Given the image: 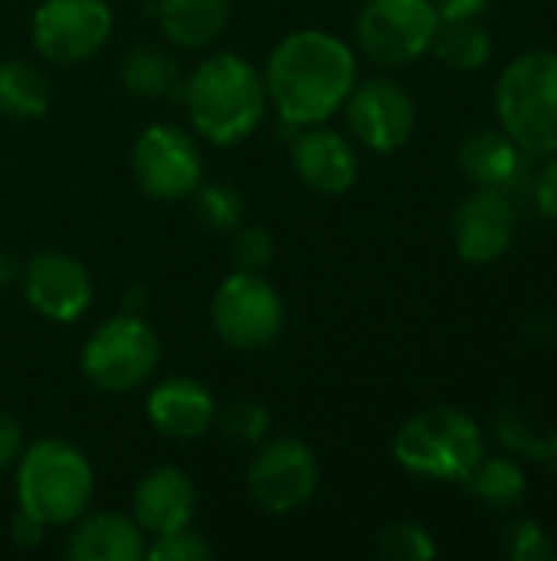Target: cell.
Segmentation results:
<instances>
[{"instance_id": "14", "label": "cell", "mask_w": 557, "mask_h": 561, "mask_svg": "<svg viewBox=\"0 0 557 561\" xmlns=\"http://www.w3.org/2000/svg\"><path fill=\"white\" fill-rule=\"evenodd\" d=\"M515 240V207L496 187L469 194L453 214V243L466 263H492Z\"/></svg>"}, {"instance_id": "22", "label": "cell", "mask_w": 557, "mask_h": 561, "mask_svg": "<svg viewBox=\"0 0 557 561\" xmlns=\"http://www.w3.org/2000/svg\"><path fill=\"white\" fill-rule=\"evenodd\" d=\"M466 486H469V493L479 500V503H486V506H492V510H515L522 500H525V473L512 463V460H479L473 470H469V477L463 480Z\"/></svg>"}, {"instance_id": "7", "label": "cell", "mask_w": 557, "mask_h": 561, "mask_svg": "<svg viewBox=\"0 0 557 561\" xmlns=\"http://www.w3.org/2000/svg\"><path fill=\"white\" fill-rule=\"evenodd\" d=\"M440 33L430 0H368L358 16V43L381 66H407L423 56Z\"/></svg>"}, {"instance_id": "8", "label": "cell", "mask_w": 557, "mask_h": 561, "mask_svg": "<svg viewBox=\"0 0 557 561\" xmlns=\"http://www.w3.org/2000/svg\"><path fill=\"white\" fill-rule=\"evenodd\" d=\"M286 322L282 299L272 283H266L259 273L236 270L213 299V329L217 335L240 352H253L269 345Z\"/></svg>"}, {"instance_id": "33", "label": "cell", "mask_w": 557, "mask_h": 561, "mask_svg": "<svg viewBox=\"0 0 557 561\" xmlns=\"http://www.w3.org/2000/svg\"><path fill=\"white\" fill-rule=\"evenodd\" d=\"M489 0H440L437 16L440 23H463V20H476L486 10Z\"/></svg>"}, {"instance_id": "4", "label": "cell", "mask_w": 557, "mask_h": 561, "mask_svg": "<svg viewBox=\"0 0 557 561\" xmlns=\"http://www.w3.org/2000/svg\"><path fill=\"white\" fill-rule=\"evenodd\" d=\"M506 135L529 154L557 151V53L535 49L506 66L496 85Z\"/></svg>"}, {"instance_id": "23", "label": "cell", "mask_w": 557, "mask_h": 561, "mask_svg": "<svg viewBox=\"0 0 557 561\" xmlns=\"http://www.w3.org/2000/svg\"><path fill=\"white\" fill-rule=\"evenodd\" d=\"M443 30L437 33V53L450 69H463L473 72L479 66L489 62L492 56V36L486 26H479L476 20H463V23H440Z\"/></svg>"}, {"instance_id": "30", "label": "cell", "mask_w": 557, "mask_h": 561, "mask_svg": "<svg viewBox=\"0 0 557 561\" xmlns=\"http://www.w3.org/2000/svg\"><path fill=\"white\" fill-rule=\"evenodd\" d=\"M233 260H236V270H246V273L266 270L272 263V237L259 227L243 230L233 243Z\"/></svg>"}, {"instance_id": "9", "label": "cell", "mask_w": 557, "mask_h": 561, "mask_svg": "<svg viewBox=\"0 0 557 561\" xmlns=\"http://www.w3.org/2000/svg\"><path fill=\"white\" fill-rule=\"evenodd\" d=\"M131 174L148 197L181 201L200 187L204 158L184 128L151 125L131 148Z\"/></svg>"}, {"instance_id": "16", "label": "cell", "mask_w": 557, "mask_h": 561, "mask_svg": "<svg viewBox=\"0 0 557 561\" xmlns=\"http://www.w3.org/2000/svg\"><path fill=\"white\" fill-rule=\"evenodd\" d=\"M151 424L174 440H197L210 431L217 408L213 394L194 378H167L148 398Z\"/></svg>"}, {"instance_id": "11", "label": "cell", "mask_w": 557, "mask_h": 561, "mask_svg": "<svg viewBox=\"0 0 557 561\" xmlns=\"http://www.w3.org/2000/svg\"><path fill=\"white\" fill-rule=\"evenodd\" d=\"M318 486V460L302 440H272L250 463L253 500L276 516L295 513L312 500Z\"/></svg>"}, {"instance_id": "29", "label": "cell", "mask_w": 557, "mask_h": 561, "mask_svg": "<svg viewBox=\"0 0 557 561\" xmlns=\"http://www.w3.org/2000/svg\"><path fill=\"white\" fill-rule=\"evenodd\" d=\"M210 546L190 533V529H177V533H167V536H154V546L144 549V559L148 561H204L210 559Z\"/></svg>"}, {"instance_id": "26", "label": "cell", "mask_w": 557, "mask_h": 561, "mask_svg": "<svg viewBox=\"0 0 557 561\" xmlns=\"http://www.w3.org/2000/svg\"><path fill=\"white\" fill-rule=\"evenodd\" d=\"M378 552L394 561H430L437 559V542L417 523H394L378 536Z\"/></svg>"}, {"instance_id": "10", "label": "cell", "mask_w": 557, "mask_h": 561, "mask_svg": "<svg viewBox=\"0 0 557 561\" xmlns=\"http://www.w3.org/2000/svg\"><path fill=\"white\" fill-rule=\"evenodd\" d=\"M112 30L105 0H43L33 13L36 49L49 62H82L102 49Z\"/></svg>"}, {"instance_id": "21", "label": "cell", "mask_w": 557, "mask_h": 561, "mask_svg": "<svg viewBox=\"0 0 557 561\" xmlns=\"http://www.w3.org/2000/svg\"><path fill=\"white\" fill-rule=\"evenodd\" d=\"M49 102H53L49 82L36 66L23 59L0 62V115L16 122H33L49 112Z\"/></svg>"}, {"instance_id": "32", "label": "cell", "mask_w": 557, "mask_h": 561, "mask_svg": "<svg viewBox=\"0 0 557 561\" xmlns=\"http://www.w3.org/2000/svg\"><path fill=\"white\" fill-rule=\"evenodd\" d=\"M20 447H23V434H20V424L0 411V470L10 467L16 457H20Z\"/></svg>"}, {"instance_id": "2", "label": "cell", "mask_w": 557, "mask_h": 561, "mask_svg": "<svg viewBox=\"0 0 557 561\" xmlns=\"http://www.w3.org/2000/svg\"><path fill=\"white\" fill-rule=\"evenodd\" d=\"M184 99L197 131L213 145H236L250 138L266 115L263 76L233 53L204 59L190 72Z\"/></svg>"}, {"instance_id": "13", "label": "cell", "mask_w": 557, "mask_h": 561, "mask_svg": "<svg viewBox=\"0 0 557 561\" xmlns=\"http://www.w3.org/2000/svg\"><path fill=\"white\" fill-rule=\"evenodd\" d=\"M20 276L26 302L46 319L76 322L92 302V279L85 266L66 253H39Z\"/></svg>"}, {"instance_id": "27", "label": "cell", "mask_w": 557, "mask_h": 561, "mask_svg": "<svg viewBox=\"0 0 557 561\" xmlns=\"http://www.w3.org/2000/svg\"><path fill=\"white\" fill-rule=\"evenodd\" d=\"M220 427H223V434H227L230 440L253 444V440H259V437L269 431V414H266V408H263L259 401L243 398V401H233V404L223 408Z\"/></svg>"}, {"instance_id": "34", "label": "cell", "mask_w": 557, "mask_h": 561, "mask_svg": "<svg viewBox=\"0 0 557 561\" xmlns=\"http://www.w3.org/2000/svg\"><path fill=\"white\" fill-rule=\"evenodd\" d=\"M538 204H542V214L557 220V161L545 168V174L538 181Z\"/></svg>"}, {"instance_id": "5", "label": "cell", "mask_w": 557, "mask_h": 561, "mask_svg": "<svg viewBox=\"0 0 557 561\" xmlns=\"http://www.w3.org/2000/svg\"><path fill=\"white\" fill-rule=\"evenodd\" d=\"M394 457L404 470L437 480H466L486 457L483 431L473 417L453 408H433L410 417L394 440Z\"/></svg>"}, {"instance_id": "1", "label": "cell", "mask_w": 557, "mask_h": 561, "mask_svg": "<svg viewBox=\"0 0 557 561\" xmlns=\"http://www.w3.org/2000/svg\"><path fill=\"white\" fill-rule=\"evenodd\" d=\"M355 89V53L325 30H295L269 56L266 92L292 125H318Z\"/></svg>"}, {"instance_id": "18", "label": "cell", "mask_w": 557, "mask_h": 561, "mask_svg": "<svg viewBox=\"0 0 557 561\" xmlns=\"http://www.w3.org/2000/svg\"><path fill=\"white\" fill-rule=\"evenodd\" d=\"M69 536V559L76 561H138L144 559V533L135 519L118 513L79 516Z\"/></svg>"}, {"instance_id": "28", "label": "cell", "mask_w": 557, "mask_h": 561, "mask_svg": "<svg viewBox=\"0 0 557 561\" xmlns=\"http://www.w3.org/2000/svg\"><path fill=\"white\" fill-rule=\"evenodd\" d=\"M506 556L512 561H552L555 542L535 519H519L506 529Z\"/></svg>"}, {"instance_id": "3", "label": "cell", "mask_w": 557, "mask_h": 561, "mask_svg": "<svg viewBox=\"0 0 557 561\" xmlns=\"http://www.w3.org/2000/svg\"><path fill=\"white\" fill-rule=\"evenodd\" d=\"M95 490V477L82 450L66 440H39L20 457L16 500L20 510L46 526L76 523Z\"/></svg>"}, {"instance_id": "6", "label": "cell", "mask_w": 557, "mask_h": 561, "mask_svg": "<svg viewBox=\"0 0 557 561\" xmlns=\"http://www.w3.org/2000/svg\"><path fill=\"white\" fill-rule=\"evenodd\" d=\"M158 362L161 342L154 329L138 316H118L102 322L82 348L85 378L112 394L144 385L154 375Z\"/></svg>"}, {"instance_id": "35", "label": "cell", "mask_w": 557, "mask_h": 561, "mask_svg": "<svg viewBox=\"0 0 557 561\" xmlns=\"http://www.w3.org/2000/svg\"><path fill=\"white\" fill-rule=\"evenodd\" d=\"M43 529H46V523H39L36 516H30V513H23V510H20L16 519H13V536H16L20 546H39Z\"/></svg>"}, {"instance_id": "31", "label": "cell", "mask_w": 557, "mask_h": 561, "mask_svg": "<svg viewBox=\"0 0 557 561\" xmlns=\"http://www.w3.org/2000/svg\"><path fill=\"white\" fill-rule=\"evenodd\" d=\"M499 437H502L509 447H515V450H522V454H529V457H542V460H545V447H548V444H538V437H535L515 414H509V417L499 421Z\"/></svg>"}, {"instance_id": "15", "label": "cell", "mask_w": 557, "mask_h": 561, "mask_svg": "<svg viewBox=\"0 0 557 561\" xmlns=\"http://www.w3.org/2000/svg\"><path fill=\"white\" fill-rule=\"evenodd\" d=\"M197 510V493L187 473L174 467L151 470L135 490V523L148 536L187 529Z\"/></svg>"}, {"instance_id": "24", "label": "cell", "mask_w": 557, "mask_h": 561, "mask_svg": "<svg viewBox=\"0 0 557 561\" xmlns=\"http://www.w3.org/2000/svg\"><path fill=\"white\" fill-rule=\"evenodd\" d=\"M121 79H125L128 92L158 99V95H167L177 85L181 72H177V62L167 53L144 46V49H135L131 56H125Z\"/></svg>"}, {"instance_id": "12", "label": "cell", "mask_w": 557, "mask_h": 561, "mask_svg": "<svg viewBox=\"0 0 557 561\" xmlns=\"http://www.w3.org/2000/svg\"><path fill=\"white\" fill-rule=\"evenodd\" d=\"M348 125L361 145L391 154L407 145L417 108L414 99L391 79H368L348 92Z\"/></svg>"}, {"instance_id": "37", "label": "cell", "mask_w": 557, "mask_h": 561, "mask_svg": "<svg viewBox=\"0 0 557 561\" xmlns=\"http://www.w3.org/2000/svg\"><path fill=\"white\" fill-rule=\"evenodd\" d=\"M545 460H548V463H552V467L557 470V434L552 437V444L545 447Z\"/></svg>"}, {"instance_id": "36", "label": "cell", "mask_w": 557, "mask_h": 561, "mask_svg": "<svg viewBox=\"0 0 557 561\" xmlns=\"http://www.w3.org/2000/svg\"><path fill=\"white\" fill-rule=\"evenodd\" d=\"M16 276H20V273H16V266L0 253V283H10V279H16Z\"/></svg>"}, {"instance_id": "19", "label": "cell", "mask_w": 557, "mask_h": 561, "mask_svg": "<svg viewBox=\"0 0 557 561\" xmlns=\"http://www.w3.org/2000/svg\"><path fill=\"white\" fill-rule=\"evenodd\" d=\"M230 7L227 0H161L158 20L171 43L200 49L213 43L227 26Z\"/></svg>"}, {"instance_id": "25", "label": "cell", "mask_w": 557, "mask_h": 561, "mask_svg": "<svg viewBox=\"0 0 557 561\" xmlns=\"http://www.w3.org/2000/svg\"><path fill=\"white\" fill-rule=\"evenodd\" d=\"M197 201H194V214L197 220L213 230V233H227V230H236L240 220H243V197L236 187L223 184V181H213V184H204L194 191Z\"/></svg>"}, {"instance_id": "17", "label": "cell", "mask_w": 557, "mask_h": 561, "mask_svg": "<svg viewBox=\"0 0 557 561\" xmlns=\"http://www.w3.org/2000/svg\"><path fill=\"white\" fill-rule=\"evenodd\" d=\"M292 164L299 178L318 194H345L358 178L355 148L332 128L302 131L292 145Z\"/></svg>"}, {"instance_id": "20", "label": "cell", "mask_w": 557, "mask_h": 561, "mask_svg": "<svg viewBox=\"0 0 557 561\" xmlns=\"http://www.w3.org/2000/svg\"><path fill=\"white\" fill-rule=\"evenodd\" d=\"M519 151L522 148L506 131L483 128V131H476V135H469L463 141L460 164H463V171L473 181H479L486 187H499V184H506V181L515 178V171H519Z\"/></svg>"}]
</instances>
